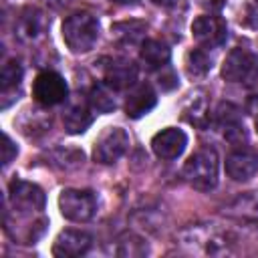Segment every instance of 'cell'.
<instances>
[{"instance_id": "6da1fadb", "label": "cell", "mask_w": 258, "mask_h": 258, "mask_svg": "<svg viewBox=\"0 0 258 258\" xmlns=\"http://www.w3.org/2000/svg\"><path fill=\"white\" fill-rule=\"evenodd\" d=\"M62 40L75 54L89 52L99 40V20L91 12H73L62 20Z\"/></svg>"}, {"instance_id": "7a4b0ae2", "label": "cell", "mask_w": 258, "mask_h": 258, "mask_svg": "<svg viewBox=\"0 0 258 258\" xmlns=\"http://www.w3.org/2000/svg\"><path fill=\"white\" fill-rule=\"evenodd\" d=\"M218 169H220V159L218 153L210 147L198 149L189 159L183 163V177L189 185L196 189H212L218 183Z\"/></svg>"}, {"instance_id": "3957f363", "label": "cell", "mask_w": 258, "mask_h": 258, "mask_svg": "<svg viewBox=\"0 0 258 258\" xmlns=\"http://www.w3.org/2000/svg\"><path fill=\"white\" fill-rule=\"evenodd\" d=\"M222 77L228 83H240L246 89H258V56L246 48L230 50L222 64Z\"/></svg>"}, {"instance_id": "277c9868", "label": "cell", "mask_w": 258, "mask_h": 258, "mask_svg": "<svg viewBox=\"0 0 258 258\" xmlns=\"http://www.w3.org/2000/svg\"><path fill=\"white\" fill-rule=\"evenodd\" d=\"M179 240L187 252L206 254V256L224 254V252H228V244H230L224 234H220L218 230H214L210 226H194L189 230H183Z\"/></svg>"}, {"instance_id": "5b68a950", "label": "cell", "mask_w": 258, "mask_h": 258, "mask_svg": "<svg viewBox=\"0 0 258 258\" xmlns=\"http://www.w3.org/2000/svg\"><path fill=\"white\" fill-rule=\"evenodd\" d=\"M58 210L71 222H89L97 212V198L91 189H62Z\"/></svg>"}, {"instance_id": "8992f818", "label": "cell", "mask_w": 258, "mask_h": 258, "mask_svg": "<svg viewBox=\"0 0 258 258\" xmlns=\"http://www.w3.org/2000/svg\"><path fill=\"white\" fill-rule=\"evenodd\" d=\"M95 64L101 71L103 81L109 87H113L115 91L133 87L135 81H137V75H139V69H137V64L133 60L119 58V56H103Z\"/></svg>"}, {"instance_id": "52a82bcc", "label": "cell", "mask_w": 258, "mask_h": 258, "mask_svg": "<svg viewBox=\"0 0 258 258\" xmlns=\"http://www.w3.org/2000/svg\"><path fill=\"white\" fill-rule=\"evenodd\" d=\"M129 149V135L121 127H107L93 145V159L97 163L109 165L125 155Z\"/></svg>"}, {"instance_id": "ba28073f", "label": "cell", "mask_w": 258, "mask_h": 258, "mask_svg": "<svg viewBox=\"0 0 258 258\" xmlns=\"http://www.w3.org/2000/svg\"><path fill=\"white\" fill-rule=\"evenodd\" d=\"M69 95V87L67 81L54 73V71H42L36 75L34 83H32V97L38 105L42 107H54L58 103H62Z\"/></svg>"}, {"instance_id": "9c48e42d", "label": "cell", "mask_w": 258, "mask_h": 258, "mask_svg": "<svg viewBox=\"0 0 258 258\" xmlns=\"http://www.w3.org/2000/svg\"><path fill=\"white\" fill-rule=\"evenodd\" d=\"M8 198L10 204L16 212L20 214H30V212H40L44 208V191L30 181L24 179H12L8 187Z\"/></svg>"}, {"instance_id": "30bf717a", "label": "cell", "mask_w": 258, "mask_h": 258, "mask_svg": "<svg viewBox=\"0 0 258 258\" xmlns=\"http://www.w3.org/2000/svg\"><path fill=\"white\" fill-rule=\"evenodd\" d=\"M191 36L204 48H216L226 42L228 26L220 16L204 14L191 22Z\"/></svg>"}, {"instance_id": "8fae6325", "label": "cell", "mask_w": 258, "mask_h": 258, "mask_svg": "<svg viewBox=\"0 0 258 258\" xmlns=\"http://www.w3.org/2000/svg\"><path fill=\"white\" fill-rule=\"evenodd\" d=\"M187 145V135L177 127H165L151 139V149L159 159H177Z\"/></svg>"}, {"instance_id": "7c38bea8", "label": "cell", "mask_w": 258, "mask_h": 258, "mask_svg": "<svg viewBox=\"0 0 258 258\" xmlns=\"http://www.w3.org/2000/svg\"><path fill=\"white\" fill-rule=\"evenodd\" d=\"M91 244H93L91 234L83 230H62L52 244V254L56 258H77L87 254Z\"/></svg>"}, {"instance_id": "4fadbf2b", "label": "cell", "mask_w": 258, "mask_h": 258, "mask_svg": "<svg viewBox=\"0 0 258 258\" xmlns=\"http://www.w3.org/2000/svg\"><path fill=\"white\" fill-rule=\"evenodd\" d=\"M216 123L224 129V137L230 143L240 145L242 141L248 139L246 129H244V123H242L240 109L236 105H232V103H220L218 109H216Z\"/></svg>"}, {"instance_id": "5bb4252c", "label": "cell", "mask_w": 258, "mask_h": 258, "mask_svg": "<svg viewBox=\"0 0 258 258\" xmlns=\"http://www.w3.org/2000/svg\"><path fill=\"white\" fill-rule=\"evenodd\" d=\"M155 105H157V95H155L153 87L147 85V83H137L127 93L125 113L131 119H139V117L147 115Z\"/></svg>"}, {"instance_id": "9a60e30c", "label": "cell", "mask_w": 258, "mask_h": 258, "mask_svg": "<svg viewBox=\"0 0 258 258\" xmlns=\"http://www.w3.org/2000/svg\"><path fill=\"white\" fill-rule=\"evenodd\" d=\"M226 173L234 181H248L258 173V155L248 149L232 151L226 157Z\"/></svg>"}, {"instance_id": "2e32d148", "label": "cell", "mask_w": 258, "mask_h": 258, "mask_svg": "<svg viewBox=\"0 0 258 258\" xmlns=\"http://www.w3.org/2000/svg\"><path fill=\"white\" fill-rule=\"evenodd\" d=\"M91 111H93V107L87 105V103H81V101L71 103L62 113V125H64L67 133H71V135L85 133L93 123V113Z\"/></svg>"}, {"instance_id": "e0dca14e", "label": "cell", "mask_w": 258, "mask_h": 258, "mask_svg": "<svg viewBox=\"0 0 258 258\" xmlns=\"http://www.w3.org/2000/svg\"><path fill=\"white\" fill-rule=\"evenodd\" d=\"M224 214L236 218V220H246V222H258V191H246L234 198L226 208Z\"/></svg>"}, {"instance_id": "ac0fdd59", "label": "cell", "mask_w": 258, "mask_h": 258, "mask_svg": "<svg viewBox=\"0 0 258 258\" xmlns=\"http://www.w3.org/2000/svg\"><path fill=\"white\" fill-rule=\"evenodd\" d=\"M139 58L149 69H163V67H167V62L171 58V52H169L167 44H163V42H159L155 38H147V40L141 42Z\"/></svg>"}, {"instance_id": "d6986e66", "label": "cell", "mask_w": 258, "mask_h": 258, "mask_svg": "<svg viewBox=\"0 0 258 258\" xmlns=\"http://www.w3.org/2000/svg\"><path fill=\"white\" fill-rule=\"evenodd\" d=\"M42 30H44V16H42V12L38 8H32V6L24 8L20 18H18V28H16L18 36L24 38V40H34L36 36L42 34Z\"/></svg>"}, {"instance_id": "ffe728a7", "label": "cell", "mask_w": 258, "mask_h": 258, "mask_svg": "<svg viewBox=\"0 0 258 258\" xmlns=\"http://www.w3.org/2000/svg\"><path fill=\"white\" fill-rule=\"evenodd\" d=\"M89 105L93 107V111L97 113H111L117 107V99H115V89L109 87L105 81L97 83L91 93H89Z\"/></svg>"}, {"instance_id": "44dd1931", "label": "cell", "mask_w": 258, "mask_h": 258, "mask_svg": "<svg viewBox=\"0 0 258 258\" xmlns=\"http://www.w3.org/2000/svg\"><path fill=\"white\" fill-rule=\"evenodd\" d=\"M149 250H147V244L135 236V234H123L119 240H117V250L115 254L117 256H123V258H141L145 256Z\"/></svg>"}, {"instance_id": "7402d4cb", "label": "cell", "mask_w": 258, "mask_h": 258, "mask_svg": "<svg viewBox=\"0 0 258 258\" xmlns=\"http://www.w3.org/2000/svg\"><path fill=\"white\" fill-rule=\"evenodd\" d=\"M185 69L191 77H206L212 71V56L204 48H191L185 54Z\"/></svg>"}, {"instance_id": "603a6c76", "label": "cell", "mask_w": 258, "mask_h": 258, "mask_svg": "<svg viewBox=\"0 0 258 258\" xmlns=\"http://www.w3.org/2000/svg\"><path fill=\"white\" fill-rule=\"evenodd\" d=\"M185 119L187 123L196 125V127H208L210 123V107H208V101L206 97H198V99H191V103L185 107Z\"/></svg>"}, {"instance_id": "cb8c5ba5", "label": "cell", "mask_w": 258, "mask_h": 258, "mask_svg": "<svg viewBox=\"0 0 258 258\" xmlns=\"http://www.w3.org/2000/svg\"><path fill=\"white\" fill-rule=\"evenodd\" d=\"M22 75H24V71H22V64L16 60V58H12V60H6L4 64H2V71H0V85H2V93H8V91H16V87L20 85V81H22Z\"/></svg>"}, {"instance_id": "d4e9b609", "label": "cell", "mask_w": 258, "mask_h": 258, "mask_svg": "<svg viewBox=\"0 0 258 258\" xmlns=\"http://www.w3.org/2000/svg\"><path fill=\"white\" fill-rule=\"evenodd\" d=\"M48 157L52 159L50 163L56 165V167H60V169H73V167H79V165L83 163V159H85L83 151H79V149H62V147L50 151Z\"/></svg>"}, {"instance_id": "484cf974", "label": "cell", "mask_w": 258, "mask_h": 258, "mask_svg": "<svg viewBox=\"0 0 258 258\" xmlns=\"http://www.w3.org/2000/svg\"><path fill=\"white\" fill-rule=\"evenodd\" d=\"M143 30H145V24H141V22H121V24H115L113 26V32L119 38H123L125 42L127 40L129 42H135L141 36Z\"/></svg>"}, {"instance_id": "4316f807", "label": "cell", "mask_w": 258, "mask_h": 258, "mask_svg": "<svg viewBox=\"0 0 258 258\" xmlns=\"http://www.w3.org/2000/svg\"><path fill=\"white\" fill-rule=\"evenodd\" d=\"M16 153H18V147L14 145V141L10 139V135H2V165L6 167L14 157H16Z\"/></svg>"}, {"instance_id": "83f0119b", "label": "cell", "mask_w": 258, "mask_h": 258, "mask_svg": "<svg viewBox=\"0 0 258 258\" xmlns=\"http://www.w3.org/2000/svg\"><path fill=\"white\" fill-rule=\"evenodd\" d=\"M48 8H52V10H60V8H64V6H69L73 0H42Z\"/></svg>"}, {"instance_id": "f1b7e54d", "label": "cell", "mask_w": 258, "mask_h": 258, "mask_svg": "<svg viewBox=\"0 0 258 258\" xmlns=\"http://www.w3.org/2000/svg\"><path fill=\"white\" fill-rule=\"evenodd\" d=\"M155 6H161V8H175L181 0H151Z\"/></svg>"}, {"instance_id": "f546056e", "label": "cell", "mask_w": 258, "mask_h": 258, "mask_svg": "<svg viewBox=\"0 0 258 258\" xmlns=\"http://www.w3.org/2000/svg\"><path fill=\"white\" fill-rule=\"evenodd\" d=\"M248 111H250L254 117L258 115V93L250 97V101H248Z\"/></svg>"}, {"instance_id": "4dcf8cb0", "label": "cell", "mask_w": 258, "mask_h": 258, "mask_svg": "<svg viewBox=\"0 0 258 258\" xmlns=\"http://www.w3.org/2000/svg\"><path fill=\"white\" fill-rule=\"evenodd\" d=\"M111 2H117V4H135L137 0H111Z\"/></svg>"}, {"instance_id": "1f68e13d", "label": "cell", "mask_w": 258, "mask_h": 258, "mask_svg": "<svg viewBox=\"0 0 258 258\" xmlns=\"http://www.w3.org/2000/svg\"><path fill=\"white\" fill-rule=\"evenodd\" d=\"M254 121H256V133H258V115L254 117Z\"/></svg>"}]
</instances>
